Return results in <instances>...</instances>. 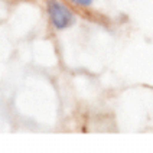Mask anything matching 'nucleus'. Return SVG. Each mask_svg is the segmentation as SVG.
I'll list each match as a JSON object with an SVG mask.
<instances>
[{"instance_id":"nucleus-1","label":"nucleus","mask_w":153,"mask_h":153,"mask_svg":"<svg viewBox=\"0 0 153 153\" xmlns=\"http://www.w3.org/2000/svg\"><path fill=\"white\" fill-rule=\"evenodd\" d=\"M46 12H48V17L51 20L52 26L58 30H64L69 27L75 20L74 13L59 0H48Z\"/></svg>"},{"instance_id":"nucleus-2","label":"nucleus","mask_w":153,"mask_h":153,"mask_svg":"<svg viewBox=\"0 0 153 153\" xmlns=\"http://www.w3.org/2000/svg\"><path fill=\"white\" fill-rule=\"evenodd\" d=\"M68 1L74 3V4L79 6V7H90L93 4V0H68Z\"/></svg>"}]
</instances>
